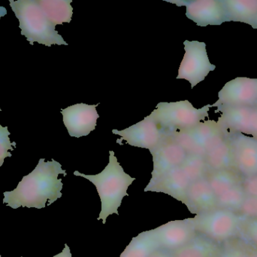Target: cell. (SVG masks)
Segmentation results:
<instances>
[{"mask_svg": "<svg viewBox=\"0 0 257 257\" xmlns=\"http://www.w3.org/2000/svg\"><path fill=\"white\" fill-rule=\"evenodd\" d=\"M150 257H174L172 252L168 250H163V249H158L155 252L152 253Z\"/></svg>", "mask_w": 257, "mask_h": 257, "instance_id": "cell-30", "label": "cell"}, {"mask_svg": "<svg viewBox=\"0 0 257 257\" xmlns=\"http://www.w3.org/2000/svg\"><path fill=\"white\" fill-rule=\"evenodd\" d=\"M160 249L154 230L142 232L133 238L120 257H150Z\"/></svg>", "mask_w": 257, "mask_h": 257, "instance_id": "cell-21", "label": "cell"}, {"mask_svg": "<svg viewBox=\"0 0 257 257\" xmlns=\"http://www.w3.org/2000/svg\"><path fill=\"white\" fill-rule=\"evenodd\" d=\"M60 175L66 176L67 174L58 161L41 158L36 168L23 178L16 189L4 193L3 204L13 209L45 208L47 202L50 205L62 197L63 184L58 178Z\"/></svg>", "mask_w": 257, "mask_h": 257, "instance_id": "cell-1", "label": "cell"}, {"mask_svg": "<svg viewBox=\"0 0 257 257\" xmlns=\"http://www.w3.org/2000/svg\"><path fill=\"white\" fill-rule=\"evenodd\" d=\"M228 21L253 27L257 21V0H222Z\"/></svg>", "mask_w": 257, "mask_h": 257, "instance_id": "cell-19", "label": "cell"}, {"mask_svg": "<svg viewBox=\"0 0 257 257\" xmlns=\"http://www.w3.org/2000/svg\"><path fill=\"white\" fill-rule=\"evenodd\" d=\"M256 140H257V139H256Z\"/></svg>", "mask_w": 257, "mask_h": 257, "instance_id": "cell-36", "label": "cell"}, {"mask_svg": "<svg viewBox=\"0 0 257 257\" xmlns=\"http://www.w3.org/2000/svg\"><path fill=\"white\" fill-rule=\"evenodd\" d=\"M232 155L234 167L243 177L257 175V140L241 133L228 134Z\"/></svg>", "mask_w": 257, "mask_h": 257, "instance_id": "cell-15", "label": "cell"}, {"mask_svg": "<svg viewBox=\"0 0 257 257\" xmlns=\"http://www.w3.org/2000/svg\"><path fill=\"white\" fill-rule=\"evenodd\" d=\"M153 230L160 248L170 252L188 244L198 235L193 218L169 222Z\"/></svg>", "mask_w": 257, "mask_h": 257, "instance_id": "cell-13", "label": "cell"}, {"mask_svg": "<svg viewBox=\"0 0 257 257\" xmlns=\"http://www.w3.org/2000/svg\"><path fill=\"white\" fill-rule=\"evenodd\" d=\"M220 113L217 124L228 134H248L257 139V105L217 107Z\"/></svg>", "mask_w": 257, "mask_h": 257, "instance_id": "cell-9", "label": "cell"}, {"mask_svg": "<svg viewBox=\"0 0 257 257\" xmlns=\"http://www.w3.org/2000/svg\"><path fill=\"white\" fill-rule=\"evenodd\" d=\"M211 107L208 104L196 109L189 101L160 102L150 116L166 134H173L191 129L205 121Z\"/></svg>", "mask_w": 257, "mask_h": 257, "instance_id": "cell-4", "label": "cell"}, {"mask_svg": "<svg viewBox=\"0 0 257 257\" xmlns=\"http://www.w3.org/2000/svg\"><path fill=\"white\" fill-rule=\"evenodd\" d=\"M253 28H254V29H257V21L256 23H255V24L253 26Z\"/></svg>", "mask_w": 257, "mask_h": 257, "instance_id": "cell-34", "label": "cell"}, {"mask_svg": "<svg viewBox=\"0 0 257 257\" xmlns=\"http://www.w3.org/2000/svg\"><path fill=\"white\" fill-rule=\"evenodd\" d=\"M192 184L193 181L190 175L181 164L161 178L146 192L165 193L183 203L187 190Z\"/></svg>", "mask_w": 257, "mask_h": 257, "instance_id": "cell-17", "label": "cell"}, {"mask_svg": "<svg viewBox=\"0 0 257 257\" xmlns=\"http://www.w3.org/2000/svg\"><path fill=\"white\" fill-rule=\"evenodd\" d=\"M54 257H72V253H71L70 248H69L68 244H65L64 249L61 253L59 254L55 255Z\"/></svg>", "mask_w": 257, "mask_h": 257, "instance_id": "cell-32", "label": "cell"}, {"mask_svg": "<svg viewBox=\"0 0 257 257\" xmlns=\"http://www.w3.org/2000/svg\"><path fill=\"white\" fill-rule=\"evenodd\" d=\"M6 14H7V10H6V8L0 7V19H1L2 17L5 16Z\"/></svg>", "mask_w": 257, "mask_h": 257, "instance_id": "cell-33", "label": "cell"}, {"mask_svg": "<svg viewBox=\"0 0 257 257\" xmlns=\"http://www.w3.org/2000/svg\"><path fill=\"white\" fill-rule=\"evenodd\" d=\"M99 105V103L95 105L81 103L61 110L63 123L71 137L80 138L96 129L99 118L96 108Z\"/></svg>", "mask_w": 257, "mask_h": 257, "instance_id": "cell-14", "label": "cell"}, {"mask_svg": "<svg viewBox=\"0 0 257 257\" xmlns=\"http://www.w3.org/2000/svg\"><path fill=\"white\" fill-rule=\"evenodd\" d=\"M112 133L121 137L117 140V143L120 146L123 145V141H126L130 146L148 149L150 151L158 146L166 135V133L150 115L126 129L122 131L114 129Z\"/></svg>", "mask_w": 257, "mask_h": 257, "instance_id": "cell-10", "label": "cell"}, {"mask_svg": "<svg viewBox=\"0 0 257 257\" xmlns=\"http://www.w3.org/2000/svg\"><path fill=\"white\" fill-rule=\"evenodd\" d=\"M74 175L82 177L94 184L100 197L102 209L98 220L106 223L108 216L119 215L118 208L125 196H128L127 190L136 178L125 173L123 167L117 161L113 151H109V162L101 173L96 175H86L81 172H74Z\"/></svg>", "mask_w": 257, "mask_h": 257, "instance_id": "cell-2", "label": "cell"}, {"mask_svg": "<svg viewBox=\"0 0 257 257\" xmlns=\"http://www.w3.org/2000/svg\"><path fill=\"white\" fill-rule=\"evenodd\" d=\"M0 111H2V109L1 108H0Z\"/></svg>", "mask_w": 257, "mask_h": 257, "instance_id": "cell-35", "label": "cell"}, {"mask_svg": "<svg viewBox=\"0 0 257 257\" xmlns=\"http://www.w3.org/2000/svg\"><path fill=\"white\" fill-rule=\"evenodd\" d=\"M150 152L153 156L154 168L151 181L145 187V192L169 172L181 166L187 156L185 150L173 140L170 134H166L158 146Z\"/></svg>", "mask_w": 257, "mask_h": 257, "instance_id": "cell-8", "label": "cell"}, {"mask_svg": "<svg viewBox=\"0 0 257 257\" xmlns=\"http://www.w3.org/2000/svg\"><path fill=\"white\" fill-rule=\"evenodd\" d=\"M205 158L209 172L235 169L232 146L228 134L208 152Z\"/></svg>", "mask_w": 257, "mask_h": 257, "instance_id": "cell-20", "label": "cell"}, {"mask_svg": "<svg viewBox=\"0 0 257 257\" xmlns=\"http://www.w3.org/2000/svg\"><path fill=\"white\" fill-rule=\"evenodd\" d=\"M220 257H247L246 243L239 238L226 241Z\"/></svg>", "mask_w": 257, "mask_h": 257, "instance_id": "cell-26", "label": "cell"}, {"mask_svg": "<svg viewBox=\"0 0 257 257\" xmlns=\"http://www.w3.org/2000/svg\"><path fill=\"white\" fill-rule=\"evenodd\" d=\"M218 98L212 107L256 105L257 78L237 77L226 83L219 92Z\"/></svg>", "mask_w": 257, "mask_h": 257, "instance_id": "cell-12", "label": "cell"}, {"mask_svg": "<svg viewBox=\"0 0 257 257\" xmlns=\"http://www.w3.org/2000/svg\"><path fill=\"white\" fill-rule=\"evenodd\" d=\"M238 214L247 218H257V198L247 196Z\"/></svg>", "mask_w": 257, "mask_h": 257, "instance_id": "cell-28", "label": "cell"}, {"mask_svg": "<svg viewBox=\"0 0 257 257\" xmlns=\"http://www.w3.org/2000/svg\"><path fill=\"white\" fill-rule=\"evenodd\" d=\"M256 105H257V104H256Z\"/></svg>", "mask_w": 257, "mask_h": 257, "instance_id": "cell-37", "label": "cell"}, {"mask_svg": "<svg viewBox=\"0 0 257 257\" xmlns=\"http://www.w3.org/2000/svg\"><path fill=\"white\" fill-rule=\"evenodd\" d=\"M238 238L257 247V218L242 217Z\"/></svg>", "mask_w": 257, "mask_h": 257, "instance_id": "cell-25", "label": "cell"}, {"mask_svg": "<svg viewBox=\"0 0 257 257\" xmlns=\"http://www.w3.org/2000/svg\"><path fill=\"white\" fill-rule=\"evenodd\" d=\"M176 5L178 7L186 6L187 18L199 27L221 25L227 22L226 10L222 0H164Z\"/></svg>", "mask_w": 257, "mask_h": 257, "instance_id": "cell-11", "label": "cell"}, {"mask_svg": "<svg viewBox=\"0 0 257 257\" xmlns=\"http://www.w3.org/2000/svg\"><path fill=\"white\" fill-rule=\"evenodd\" d=\"M44 13L54 26L70 23L73 15L72 0H38Z\"/></svg>", "mask_w": 257, "mask_h": 257, "instance_id": "cell-22", "label": "cell"}, {"mask_svg": "<svg viewBox=\"0 0 257 257\" xmlns=\"http://www.w3.org/2000/svg\"><path fill=\"white\" fill-rule=\"evenodd\" d=\"M246 197L247 195L243 188L242 184L235 186L217 197L218 208L228 210L238 214Z\"/></svg>", "mask_w": 257, "mask_h": 257, "instance_id": "cell-24", "label": "cell"}, {"mask_svg": "<svg viewBox=\"0 0 257 257\" xmlns=\"http://www.w3.org/2000/svg\"><path fill=\"white\" fill-rule=\"evenodd\" d=\"M9 135L10 132L8 130V127L0 125V167L3 166L6 158L12 157V153L9 151L13 150L12 146H16V143L11 142Z\"/></svg>", "mask_w": 257, "mask_h": 257, "instance_id": "cell-27", "label": "cell"}, {"mask_svg": "<svg viewBox=\"0 0 257 257\" xmlns=\"http://www.w3.org/2000/svg\"><path fill=\"white\" fill-rule=\"evenodd\" d=\"M185 54L180 65L177 79H186L191 89L204 81L211 71L216 69L208 58L206 44L199 41H184Z\"/></svg>", "mask_w": 257, "mask_h": 257, "instance_id": "cell-7", "label": "cell"}, {"mask_svg": "<svg viewBox=\"0 0 257 257\" xmlns=\"http://www.w3.org/2000/svg\"><path fill=\"white\" fill-rule=\"evenodd\" d=\"M227 134L222 130L217 122L209 119L200 122L191 129L170 134L187 155L205 157Z\"/></svg>", "mask_w": 257, "mask_h": 257, "instance_id": "cell-6", "label": "cell"}, {"mask_svg": "<svg viewBox=\"0 0 257 257\" xmlns=\"http://www.w3.org/2000/svg\"><path fill=\"white\" fill-rule=\"evenodd\" d=\"M222 250L223 244L198 234L190 242L172 253L174 257H220Z\"/></svg>", "mask_w": 257, "mask_h": 257, "instance_id": "cell-18", "label": "cell"}, {"mask_svg": "<svg viewBox=\"0 0 257 257\" xmlns=\"http://www.w3.org/2000/svg\"><path fill=\"white\" fill-rule=\"evenodd\" d=\"M242 186L247 196L257 198V175L244 178Z\"/></svg>", "mask_w": 257, "mask_h": 257, "instance_id": "cell-29", "label": "cell"}, {"mask_svg": "<svg viewBox=\"0 0 257 257\" xmlns=\"http://www.w3.org/2000/svg\"><path fill=\"white\" fill-rule=\"evenodd\" d=\"M242 217L228 210L217 208L193 218L198 234L223 244L238 238Z\"/></svg>", "mask_w": 257, "mask_h": 257, "instance_id": "cell-5", "label": "cell"}, {"mask_svg": "<svg viewBox=\"0 0 257 257\" xmlns=\"http://www.w3.org/2000/svg\"><path fill=\"white\" fill-rule=\"evenodd\" d=\"M11 8L19 21L21 35L30 45L34 42L51 47L52 45H68L63 36L44 13L38 0H10Z\"/></svg>", "mask_w": 257, "mask_h": 257, "instance_id": "cell-3", "label": "cell"}, {"mask_svg": "<svg viewBox=\"0 0 257 257\" xmlns=\"http://www.w3.org/2000/svg\"><path fill=\"white\" fill-rule=\"evenodd\" d=\"M246 246H247V257H257V247L247 243H246Z\"/></svg>", "mask_w": 257, "mask_h": 257, "instance_id": "cell-31", "label": "cell"}, {"mask_svg": "<svg viewBox=\"0 0 257 257\" xmlns=\"http://www.w3.org/2000/svg\"><path fill=\"white\" fill-rule=\"evenodd\" d=\"M183 204L191 214L196 215L218 208L217 197L206 177L195 181L190 186Z\"/></svg>", "mask_w": 257, "mask_h": 257, "instance_id": "cell-16", "label": "cell"}, {"mask_svg": "<svg viewBox=\"0 0 257 257\" xmlns=\"http://www.w3.org/2000/svg\"><path fill=\"white\" fill-rule=\"evenodd\" d=\"M206 178L217 197L221 196L235 186L242 184L244 179L235 169L209 172Z\"/></svg>", "mask_w": 257, "mask_h": 257, "instance_id": "cell-23", "label": "cell"}]
</instances>
